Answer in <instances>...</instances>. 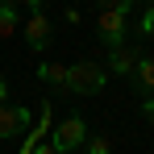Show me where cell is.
<instances>
[{"label":"cell","instance_id":"obj_15","mask_svg":"<svg viewBox=\"0 0 154 154\" xmlns=\"http://www.w3.org/2000/svg\"><path fill=\"white\" fill-rule=\"evenodd\" d=\"M125 0H100V8H121Z\"/></svg>","mask_w":154,"mask_h":154},{"label":"cell","instance_id":"obj_11","mask_svg":"<svg viewBox=\"0 0 154 154\" xmlns=\"http://www.w3.org/2000/svg\"><path fill=\"white\" fill-rule=\"evenodd\" d=\"M137 29H142V38H154V4L142 13V25H137Z\"/></svg>","mask_w":154,"mask_h":154},{"label":"cell","instance_id":"obj_14","mask_svg":"<svg viewBox=\"0 0 154 154\" xmlns=\"http://www.w3.org/2000/svg\"><path fill=\"white\" fill-rule=\"evenodd\" d=\"M8 104V79H0V108Z\"/></svg>","mask_w":154,"mask_h":154},{"label":"cell","instance_id":"obj_4","mask_svg":"<svg viewBox=\"0 0 154 154\" xmlns=\"http://www.w3.org/2000/svg\"><path fill=\"white\" fill-rule=\"evenodd\" d=\"M29 129V108H17V104H4L0 108V137H21Z\"/></svg>","mask_w":154,"mask_h":154},{"label":"cell","instance_id":"obj_2","mask_svg":"<svg viewBox=\"0 0 154 154\" xmlns=\"http://www.w3.org/2000/svg\"><path fill=\"white\" fill-rule=\"evenodd\" d=\"M129 8H133V0H125L121 8H100V17H96V29H100V38H104V46H108V50L125 46V29H129Z\"/></svg>","mask_w":154,"mask_h":154},{"label":"cell","instance_id":"obj_13","mask_svg":"<svg viewBox=\"0 0 154 154\" xmlns=\"http://www.w3.org/2000/svg\"><path fill=\"white\" fill-rule=\"evenodd\" d=\"M142 112H146V121H154V96H146V104H142Z\"/></svg>","mask_w":154,"mask_h":154},{"label":"cell","instance_id":"obj_12","mask_svg":"<svg viewBox=\"0 0 154 154\" xmlns=\"http://www.w3.org/2000/svg\"><path fill=\"white\" fill-rule=\"evenodd\" d=\"M33 154H58V150H54V142H38V146H33Z\"/></svg>","mask_w":154,"mask_h":154},{"label":"cell","instance_id":"obj_8","mask_svg":"<svg viewBox=\"0 0 154 154\" xmlns=\"http://www.w3.org/2000/svg\"><path fill=\"white\" fill-rule=\"evenodd\" d=\"M13 33H17V4L0 0V38H13Z\"/></svg>","mask_w":154,"mask_h":154},{"label":"cell","instance_id":"obj_5","mask_svg":"<svg viewBox=\"0 0 154 154\" xmlns=\"http://www.w3.org/2000/svg\"><path fill=\"white\" fill-rule=\"evenodd\" d=\"M50 17H46V13H33V17H29L25 21V46L29 50H46V46H50Z\"/></svg>","mask_w":154,"mask_h":154},{"label":"cell","instance_id":"obj_7","mask_svg":"<svg viewBox=\"0 0 154 154\" xmlns=\"http://www.w3.org/2000/svg\"><path fill=\"white\" fill-rule=\"evenodd\" d=\"M133 75H137V88H142L146 96H154V58H137Z\"/></svg>","mask_w":154,"mask_h":154},{"label":"cell","instance_id":"obj_16","mask_svg":"<svg viewBox=\"0 0 154 154\" xmlns=\"http://www.w3.org/2000/svg\"><path fill=\"white\" fill-rule=\"evenodd\" d=\"M146 4H154V0H146Z\"/></svg>","mask_w":154,"mask_h":154},{"label":"cell","instance_id":"obj_9","mask_svg":"<svg viewBox=\"0 0 154 154\" xmlns=\"http://www.w3.org/2000/svg\"><path fill=\"white\" fill-rule=\"evenodd\" d=\"M38 75L46 79V83H54V88H63V79H67V67H63V63H42V67H38Z\"/></svg>","mask_w":154,"mask_h":154},{"label":"cell","instance_id":"obj_10","mask_svg":"<svg viewBox=\"0 0 154 154\" xmlns=\"http://www.w3.org/2000/svg\"><path fill=\"white\" fill-rule=\"evenodd\" d=\"M83 146H88V154H112V142H108V137H100V133H92Z\"/></svg>","mask_w":154,"mask_h":154},{"label":"cell","instance_id":"obj_1","mask_svg":"<svg viewBox=\"0 0 154 154\" xmlns=\"http://www.w3.org/2000/svg\"><path fill=\"white\" fill-rule=\"evenodd\" d=\"M104 83H108V71L96 63H71L67 79H63V88L75 96H96V92H104Z\"/></svg>","mask_w":154,"mask_h":154},{"label":"cell","instance_id":"obj_6","mask_svg":"<svg viewBox=\"0 0 154 154\" xmlns=\"http://www.w3.org/2000/svg\"><path fill=\"white\" fill-rule=\"evenodd\" d=\"M108 67H112L117 75H133V67H137V50H133V46H117V50H108Z\"/></svg>","mask_w":154,"mask_h":154},{"label":"cell","instance_id":"obj_3","mask_svg":"<svg viewBox=\"0 0 154 154\" xmlns=\"http://www.w3.org/2000/svg\"><path fill=\"white\" fill-rule=\"evenodd\" d=\"M50 142H54V150H58V154H71V150H79V146L88 142V125H83V117H75V112H71V117H63Z\"/></svg>","mask_w":154,"mask_h":154}]
</instances>
